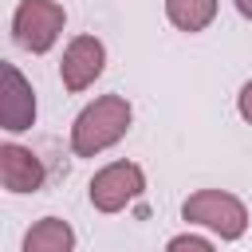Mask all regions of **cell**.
I'll list each match as a JSON object with an SVG mask.
<instances>
[{
  "label": "cell",
  "mask_w": 252,
  "mask_h": 252,
  "mask_svg": "<svg viewBox=\"0 0 252 252\" xmlns=\"http://www.w3.org/2000/svg\"><path fill=\"white\" fill-rule=\"evenodd\" d=\"M165 16L177 32H205L217 20V0H165Z\"/></svg>",
  "instance_id": "obj_9"
},
{
  "label": "cell",
  "mask_w": 252,
  "mask_h": 252,
  "mask_svg": "<svg viewBox=\"0 0 252 252\" xmlns=\"http://www.w3.org/2000/svg\"><path fill=\"white\" fill-rule=\"evenodd\" d=\"M130 122H134L130 102L122 94H102V98H94L91 106L79 110V118L71 126V150L79 158H94V154L110 150L114 142H122Z\"/></svg>",
  "instance_id": "obj_1"
},
{
  "label": "cell",
  "mask_w": 252,
  "mask_h": 252,
  "mask_svg": "<svg viewBox=\"0 0 252 252\" xmlns=\"http://www.w3.org/2000/svg\"><path fill=\"white\" fill-rule=\"evenodd\" d=\"M165 252H217L205 236H193V232H181V236H173L169 244H165Z\"/></svg>",
  "instance_id": "obj_10"
},
{
  "label": "cell",
  "mask_w": 252,
  "mask_h": 252,
  "mask_svg": "<svg viewBox=\"0 0 252 252\" xmlns=\"http://www.w3.org/2000/svg\"><path fill=\"white\" fill-rule=\"evenodd\" d=\"M24 252H75V228L63 217H43L24 232Z\"/></svg>",
  "instance_id": "obj_8"
},
{
  "label": "cell",
  "mask_w": 252,
  "mask_h": 252,
  "mask_svg": "<svg viewBox=\"0 0 252 252\" xmlns=\"http://www.w3.org/2000/svg\"><path fill=\"white\" fill-rule=\"evenodd\" d=\"M0 79H4V87H0V126L8 134L32 130V122H35V91H32V83L20 75L16 63H4Z\"/></svg>",
  "instance_id": "obj_6"
},
{
  "label": "cell",
  "mask_w": 252,
  "mask_h": 252,
  "mask_svg": "<svg viewBox=\"0 0 252 252\" xmlns=\"http://www.w3.org/2000/svg\"><path fill=\"white\" fill-rule=\"evenodd\" d=\"M181 217L189 224L213 228L220 240H240L244 228H248V205L236 193H224V189H197V193H189L181 201Z\"/></svg>",
  "instance_id": "obj_2"
},
{
  "label": "cell",
  "mask_w": 252,
  "mask_h": 252,
  "mask_svg": "<svg viewBox=\"0 0 252 252\" xmlns=\"http://www.w3.org/2000/svg\"><path fill=\"white\" fill-rule=\"evenodd\" d=\"M63 24H67V12L55 0H20L12 12V35L32 55L51 51L55 39L63 35Z\"/></svg>",
  "instance_id": "obj_3"
},
{
  "label": "cell",
  "mask_w": 252,
  "mask_h": 252,
  "mask_svg": "<svg viewBox=\"0 0 252 252\" xmlns=\"http://www.w3.org/2000/svg\"><path fill=\"white\" fill-rule=\"evenodd\" d=\"M236 110H240V118L252 126V79L240 87V94H236Z\"/></svg>",
  "instance_id": "obj_11"
},
{
  "label": "cell",
  "mask_w": 252,
  "mask_h": 252,
  "mask_svg": "<svg viewBox=\"0 0 252 252\" xmlns=\"http://www.w3.org/2000/svg\"><path fill=\"white\" fill-rule=\"evenodd\" d=\"M236 12H240L244 20H252V0H236Z\"/></svg>",
  "instance_id": "obj_12"
},
{
  "label": "cell",
  "mask_w": 252,
  "mask_h": 252,
  "mask_svg": "<svg viewBox=\"0 0 252 252\" xmlns=\"http://www.w3.org/2000/svg\"><path fill=\"white\" fill-rule=\"evenodd\" d=\"M43 177H47V169L28 146H16V142L0 146V185L8 193H35V189H43Z\"/></svg>",
  "instance_id": "obj_7"
},
{
  "label": "cell",
  "mask_w": 252,
  "mask_h": 252,
  "mask_svg": "<svg viewBox=\"0 0 252 252\" xmlns=\"http://www.w3.org/2000/svg\"><path fill=\"white\" fill-rule=\"evenodd\" d=\"M102 67H106V47H102V39H94V35H75V39L67 43L63 59H59V79H63L67 91L79 94V91L94 87V79L102 75Z\"/></svg>",
  "instance_id": "obj_5"
},
{
  "label": "cell",
  "mask_w": 252,
  "mask_h": 252,
  "mask_svg": "<svg viewBox=\"0 0 252 252\" xmlns=\"http://www.w3.org/2000/svg\"><path fill=\"white\" fill-rule=\"evenodd\" d=\"M142 189H146L142 165H134V161H110V165H102V169L91 177L87 197H91V205H94L98 213H118V209H126L134 197H142Z\"/></svg>",
  "instance_id": "obj_4"
}]
</instances>
